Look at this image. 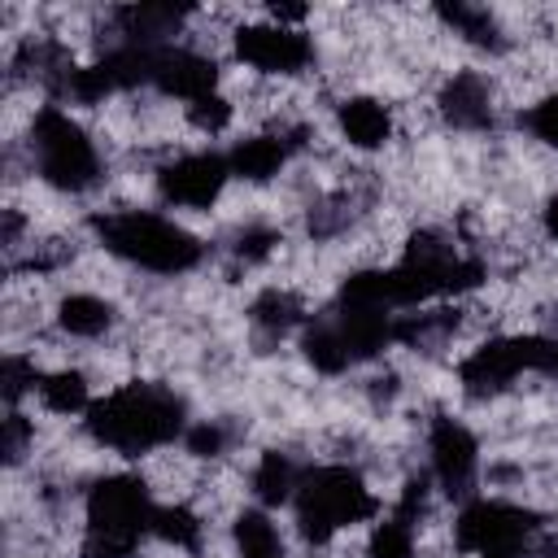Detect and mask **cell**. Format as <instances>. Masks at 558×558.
<instances>
[{"label": "cell", "instance_id": "cell-1", "mask_svg": "<svg viewBox=\"0 0 558 558\" xmlns=\"http://www.w3.org/2000/svg\"><path fill=\"white\" fill-rule=\"evenodd\" d=\"M187 401L153 379L118 384L113 392L96 397L83 414V432L92 445L118 453V458H144L157 449H170L187 432Z\"/></svg>", "mask_w": 558, "mask_h": 558}, {"label": "cell", "instance_id": "cell-2", "mask_svg": "<svg viewBox=\"0 0 558 558\" xmlns=\"http://www.w3.org/2000/svg\"><path fill=\"white\" fill-rule=\"evenodd\" d=\"M87 227L109 257H118L135 270L161 275V279L187 275L205 262V244L183 222H174L170 214H157V209H140V205L100 209L87 218Z\"/></svg>", "mask_w": 558, "mask_h": 558}, {"label": "cell", "instance_id": "cell-3", "mask_svg": "<svg viewBox=\"0 0 558 558\" xmlns=\"http://www.w3.org/2000/svg\"><path fill=\"white\" fill-rule=\"evenodd\" d=\"M157 501L144 475L113 471L87 484L83 493V541L78 558H135V549L153 536Z\"/></svg>", "mask_w": 558, "mask_h": 558}, {"label": "cell", "instance_id": "cell-4", "mask_svg": "<svg viewBox=\"0 0 558 558\" xmlns=\"http://www.w3.org/2000/svg\"><path fill=\"white\" fill-rule=\"evenodd\" d=\"M379 514V497L371 493V484L362 480L357 466L349 462H310L296 497H292V519H296V536L314 549L331 545L340 532L371 523Z\"/></svg>", "mask_w": 558, "mask_h": 558}, {"label": "cell", "instance_id": "cell-5", "mask_svg": "<svg viewBox=\"0 0 558 558\" xmlns=\"http://www.w3.org/2000/svg\"><path fill=\"white\" fill-rule=\"evenodd\" d=\"M26 153H31V174H39V183H48L52 192L83 196L105 183V157L96 140L61 105H39L31 113Z\"/></svg>", "mask_w": 558, "mask_h": 558}, {"label": "cell", "instance_id": "cell-6", "mask_svg": "<svg viewBox=\"0 0 558 558\" xmlns=\"http://www.w3.org/2000/svg\"><path fill=\"white\" fill-rule=\"evenodd\" d=\"M541 514L506 501V497H471L466 506H458L453 519V545L466 558H527L536 532H541Z\"/></svg>", "mask_w": 558, "mask_h": 558}, {"label": "cell", "instance_id": "cell-7", "mask_svg": "<svg viewBox=\"0 0 558 558\" xmlns=\"http://www.w3.org/2000/svg\"><path fill=\"white\" fill-rule=\"evenodd\" d=\"M427 480L458 506H466L480 488V440L453 414H436L427 423Z\"/></svg>", "mask_w": 558, "mask_h": 558}, {"label": "cell", "instance_id": "cell-8", "mask_svg": "<svg viewBox=\"0 0 558 558\" xmlns=\"http://www.w3.org/2000/svg\"><path fill=\"white\" fill-rule=\"evenodd\" d=\"M231 183V161L222 148H192V153H179L170 161L157 166L153 174V187H157V201L170 205V209H209L222 201Z\"/></svg>", "mask_w": 558, "mask_h": 558}, {"label": "cell", "instance_id": "cell-9", "mask_svg": "<svg viewBox=\"0 0 558 558\" xmlns=\"http://www.w3.org/2000/svg\"><path fill=\"white\" fill-rule=\"evenodd\" d=\"M231 52H235V61H244L248 70L270 74V78H296L314 65V39L301 26H279L270 17L235 26Z\"/></svg>", "mask_w": 558, "mask_h": 558}, {"label": "cell", "instance_id": "cell-10", "mask_svg": "<svg viewBox=\"0 0 558 558\" xmlns=\"http://www.w3.org/2000/svg\"><path fill=\"white\" fill-rule=\"evenodd\" d=\"M532 375V331L527 336H488L458 362V388L471 401H493Z\"/></svg>", "mask_w": 558, "mask_h": 558}, {"label": "cell", "instance_id": "cell-11", "mask_svg": "<svg viewBox=\"0 0 558 558\" xmlns=\"http://www.w3.org/2000/svg\"><path fill=\"white\" fill-rule=\"evenodd\" d=\"M310 140V126L305 122H279L275 131H257V135H244L227 148V161H231V179H244V183H270L288 170V161L305 148Z\"/></svg>", "mask_w": 558, "mask_h": 558}, {"label": "cell", "instance_id": "cell-12", "mask_svg": "<svg viewBox=\"0 0 558 558\" xmlns=\"http://www.w3.org/2000/svg\"><path fill=\"white\" fill-rule=\"evenodd\" d=\"M218 78H222L218 61L209 52L192 48V44H179L174 39V44H166V48L153 52L148 87L161 92V96H170V100H183V105L205 100V96L218 92Z\"/></svg>", "mask_w": 558, "mask_h": 558}, {"label": "cell", "instance_id": "cell-13", "mask_svg": "<svg viewBox=\"0 0 558 558\" xmlns=\"http://www.w3.org/2000/svg\"><path fill=\"white\" fill-rule=\"evenodd\" d=\"M436 113L445 126L480 135L497 126V92L493 78L484 70H453L440 87H436Z\"/></svg>", "mask_w": 558, "mask_h": 558}, {"label": "cell", "instance_id": "cell-14", "mask_svg": "<svg viewBox=\"0 0 558 558\" xmlns=\"http://www.w3.org/2000/svg\"><path fill=\"white\" fill-rule=\"evenodd\" d=\"M336 131L357 153H379L392 140V109L379 96H344L336 105Z\"/></svg>", "mask_w": 558, "mask_h": 558}, {"label": "cell", "instance_id": "cell-15", "mask_svg": "<svg viewBox=\"0 0 558 558\" xmlns=\"http://www.w3.org/2000/svg\"><path fill=\"white\" fill-rule=\"evenodd\" d=\"M305 471H310V462L292 458L288 449H266V453L253 462V471H248L253 506H262V510L292 506V497H296V488H301Z\"/></svg>", "mask_w": 558, "mask_h": 558}, {"label": "cell", "instance_id": "cell-16", "mask_svg": "<svg viewBox=\"0 0 558 558\" xmlns=\"http://www.w3.org/2000/svg\"><path fill=\"white\" fill-rule=\"evenodd\" d=\"M310 323V310H305V301L292 292V288H262L253 301H248V327H253V336L257 340H266V344H275V340H283V336H301V327Z\"/></svg>", "mask_w": 558, "mask_h": 558}, {"label": "cell", "instance_id": "cell-17", "mask_svg": "<svg viewBox=\"0 0 558 558\" xmlns=\"http://www.w3.org/2000/svg\"><path fill=\"white\" fill-rule=\"evenodd\" d=\"M436 17L445 22V31H453L462 44L480 48V52H506L510 39H506V26L497 22V13L488 4H466V0H453V4H436Z\"/></svg>", "mask_w": 558, "mask_h": 558}, {"label": "cell", "instance_id": "cell-18", "mask_svg": "<svg viewBox=\"0 0 558 558\" xmlns=\"http://www.w3.org/2000/svg\"><path fill=\"white\" fill-rule=\"evenodd\" d=\"M462 327V310L453 305H423V310H410V314H397V344L405 349H423V353H436L445 349Z\"/></svg>", "mask_w": 558, "mask_h": 558}, {"label": "cell", "instance_id": "cell-19", "mask_svg": "<svg viewBox=\"0 0 558 558\" xmlns=\"http://www.w3.org/2000/svg\"><path fill=\"white\" fill-rule=\"evenodd\" d=\"M113 323H118L113 301H105L96 292H65L57 301V327L70 340H100L113 331Z\"/></svg>", "mask_w": 558, "mask_h": 558}, {"label": "cell", "instance_id": "cell-20", "mask_svg": "<svg viewBox=\"0 0 558 558\" xmlns=\"http://www.w3.org/2000/svg\"><path fill=\"white\" fill-rule=\"evenodd\" d=\"M231 549H235V558H288L283 532L270 519V510H262V506H244L231 519Z\"/></svg>", "mask_w": 558, "mask_h": 558}, {"label": "cell", "instance_id": "cell-21", "mask_svg": "<svg viewBox=\"0 0 558 558\" xmlns=\"http://www.w3.org/2000/svg\"><path fill=\"white\" fill-rule=\"evenodd\" d=\"M39 405L48 414H61V418H74V414H87L92 410V384L78 366H57V371H44L39 375V388H35Z\"/></svg>", "mask_w": 558, "mask_h": 558}, {"label": "cell", "instance_id": "cell-22", "mask_svg": "<svg viewBox=\"0 0 558 558\" xmlns=\"http://www.w3.org/2000/svg\"><path fill=\"white\" fill-rule=\"evenodd\" d=\"M153 541H161V545H166V549H174V554L201 558V549H205V519H201L192 506H183V501L157 506Z\"/></svg>", "mask_w": 558, "mask_h": 558}, {"label": "cell", "instance_id": "cell-23", "mask_svg": "<svg viewBox=\"0 0 558 558\" xmlns=\"http://www.w3.org/2000/svg\"><path fill=\"white\" fill-rule=\"evenodd\" d=\"M362 218V196L357 192H327V196H318V201H310V209H305V231H310V240H340L353 222Z\"/></svg>", "mask_w": 558, "mask_h": 558}, {"label": "cell", "instance_id": "cell-24", "mask_svg": "<svg viewBox=\"0 0 558 558\" xmlns=\"http://www.w3.org/2000/svg\"><path fill=\"white\" fill-rule=\"evenodd\" d=\"M283 244V235H279V227H270V222H240V227H231V235H227V257L235 262V266H262V262H270L275 257V248Z\"/></svg>", "mask_w": 558, "mask_h": 558}, {"label": "cell", "instance_id": "cell-25", "mask_svg": "<svg viewBox=\"0 0 558 558\" xmlns=\"http://www.w3.org/2000/svg\"><path fill=\"white\" fill-rule=\"evenodd\" d=\"M179 445H183L187 458H201V462L209 458L214 462V458H222L235 445V427L227 418H192Z\"/></svg>", "mask_w": 558, "mask_h": 558}, {"label": "cell", "instance_id": "cell-26", "mask_svg": "<svg viewBox=\"0 0 558 558\" xmlns=\"http://www.w3.org/2000/svg\"><path fill=\"white\" fill-rule=\"evenodd\" d=\"M39 375H44V371L35 366V357H26V353H4V366H0V397H4V405H9V410H22V401L35 397Z\"/></svg>", "mask_w": 558, "mask_h": 558}, {"label": "cell", "instance_id": "cell-27", "mask_svg": "<svg viewBox=\"0 0 558 558\" xmlns=\"http://www.w3.org/2000/svg\"><path fill=\"white\" fill-rule=\"evenodd\" d=\"M183 113H187V126H196L201 135H222V131L231 126V118H235V105H231L222 92H214V96H205V100L183 105Z\"/></svg>", "mask_w": 558, "mask_h": 558}, {"label": "cell", "instance_id": "cell-28", "mask_svg": "<svg viewBox=\"0 0 558 558\" xmlns=\"http://www.w3.org/2000/svg\"><path fill=\"white\" fill-rule=\"evenodd\" d=\"M519 126H523V131H527L536 144L558 148V92H549V96L532 100V105L519 113Z\"/></svg>", "mask_w": 558, "mask_h": 558}, {"label": "cell", "instance_id": "cell-29", "mask_svg": "<svg viewBox=\"0 0 558 558\" xmlns=\"http://www.w3.org/2000/svg\"><path fill=\"white\" fill-rule=\"evenodd\" d=\"M31 449H35V423L22 410H4V466H22Z\"/></svg>", "mask_w": 558, "mask_h": 558}, {"label": "cell", "instance_id": "cell-30", "mask_svg": "<svg viewBox=\"0 0 558 558\" xmlns=\"http://www.w3.org/2000/svg\"><path fill=\"white\" fill-rule=\"evenodd\" d=\"M532 375L558 384V331H532Z\"/></svg>", "mask_w": 558, "mask_h": 558}, {"label": "cell", "instance_id": "cell-31", "mask_svg": "<svg viewBox=\"0 0 558 558\" xmlns=\"http://www.w3.org/2000/svg\"><path fill=\"white\" fill-rule=\"evenodd\" d=\"M541 227H545V235L558 244V192H554V196L541 205Z\"/></svg>", "mask_w": 558, "mask_h": 558}]
</instances>
